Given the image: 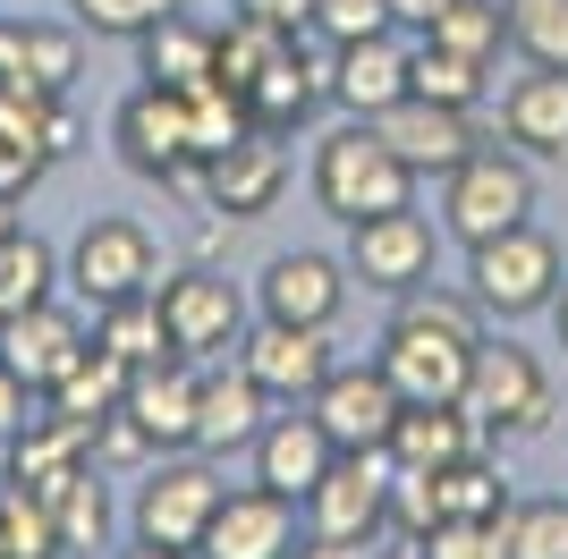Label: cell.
Returning <instances> with one entry per match:
<instances>
[{
    "instance_id": "cell-39",
    "label": "cell",
    "mask_w": 568,
    "mask_h": 559,
    "mask_svg": "<svg viewBox=\"0 0 568 559\" xmlns=\"http://www.w3.org/2000/svg\"><path fill=\"white\" fill-rule=\"evenodd\" d=\"M390 0H314V26L306 34H323V43H356V34H390Z\"/></svg>"
},
{
    "instance_id": "cell-13",
    "label": "cell",
    "mask_w": 568,
    "mask_h": 559,
    "mask_svg": "<svg viewBox=\"0 0 568 559\" xmlns=\"http://www.w3.org/2000/svg\"><path fill=\"white\" fill-rule=\"evenodd\" d=\"M306 407H314V424H323L339 449H390V424H399L407 398L390 390V373H382V365H332Z\"/></svg>"
},
{
    "instance_id": "cell-5",
    "label": "cell",
    "mask_w": 568,
    "mask_h": 559,
    "mask_svg": "<svg viewBox=\"0 0 568 559\" xmlns=\"http://www.w3.org/2000/svg\"><path fill=\"white\" fill-rule=\"evenodd\" d=\"M458 407H467L484 433H500V441H535V433H551V373L535 365V348H518V339H484L475 348V373L467 390H458Z\"/></svg>"
},
{
    "instance_id": "cell-40",
    "label": "cell",
    "mask_w": 568,
    "mask_h": 559,
    "mask_svg": "<svg viewBox=\"0 0 568 559\" xmlns=\"http://www.w3.org/2000/svg\"><path fill=\"white\" fill-rule=\"evenodd\" d=\"M390 526H399V542H425L433 526H442V491H433V475L399 466V484H390Z\"/></svg>"
},
{
    "instance_id": "cell-29",
    "label": "cell",
    "mask_w": 568,
    "mask_h": 559,
    "mask_svg": "<svg viewBox=\"0 0 568 559\" xmlns=\"http://www.w3.org/2000/svg\"><path fill=\"white\" fill-rule=\"evenodd\" d=\"M425 43L458 51L475 69H500V51H509V9L500 0H450V9H433V26H416Z\"/></svg>"
},
{
    "instance_id": "cell-33",
    "label": "cell",
    "mask_w": 568,
    "mask_h": 559,
    "mask_svg": "<svg viewBox=\"0 0 568 559\" xmlns=\"http://www.w3.org/2000/svg\"><path fill=\"white\" fill-rule=\"evenodd\" d=\"M509 9V51L526 69H568V0H500Z\"/></svg>"
},
{
    "instance_id": "cell-12",
    "label": "cell",
    "mask_w": 568,
    "mask_h": 559,
    "mask_svg": "<svg viewBox=\"0 0 568 559\" xmlns=\"http://www.w3.org/2000/svg\"><path fill=\"white\" fill-rule=\"evenodd\" d=\"M237 365L255 373L281 407H306V398L323 390V373L339 365L332 323H272V314H263V323H246V339H237Z\"/></svg>"
},
{
    "instance_id": "cell-21",
    "label": "cell",
    "mask_w": 568,
    "mask_h": 559,
    "mask_svg": "<svg viewBox=\"0 0 568 559\" xmlns=\"http://www.w3.org/2000/svg\"><path fill=\"white\" fill-rule=\"evenodd\" d=\"M263 416H272V390H263L246 365H204V390H195V449H204V458L255 449Z\"/></svg>"
},
{
    "instance_id": "cell-28",
    "label": "cell",
    "mask_w": 568,
    "mask_h": 559,
    "mask_svg": "<svg viewBox=\"0 0 568 559\" xmlns=\"http://www.w3.org/2000/svg\"><path fill=\"white\" fill-rule=\"evenodd\" d=\"M51 416H69V424H85V433H94L102 416H119V398H128V365H119L111 348H85L69 365V382H51Z\"/></svg>"
},
{
    "instance_id": "cell-46",
    "label": "cell",
    "mask_w": 568,
    "mask_h": 559,
    "mask_svg": "<svg viewBox=\"0 0 568 559\" xmlns=\"http://www.w3.org/2000/svg\"><path fill=\"white\" fill-rule=\"evenodd\" d=\"M551 331H560V348H568V280H560V297H551Z\"/></svg>"
},
{
    "instance_id": "cell-10",
    "label": "cell",
    "mask_w": 568,
    "mask_h": 559,
    "mask_svg": "<svg viewBox=\"0 0 568 559\" xmlns=\"http://www.w3.org/2000/svg\"><path fill=\"white\" fill-rule=\"evenodd\" d=\"M111 136H119V153H128L136 179H162V186H179V195H204V162H195L187 102H179V93H162V85L128 93L119 119H111Z\"/></svg>"
},
{
    "instance_id": "cell-38",
    "label": "cell",
    "mask_w": 568,
    "mask_h": 559,
    "mask_svg": "<svg viewBox=\"0 0 568 559\" xmlns=\"http://www.w3.org/2000/svg\"><path fill=\"white\" fill-rule=\"evenodd\" d=\"M77 26L85 34H111V43H136V34H153V26L170 18V9H187V0H69Z\"/></svg>"
},
{
    "instance_id": "cell-19",
    "label": "cell",
    "mask_w": 568,
    "mask_h": 559,
    "mask_svg": "<svg viewBox=\"0 0 568 559\" xmlns=\"http://www.w3.org/2000/svg\"><path fill=\"white\" fill-rule=\"evenodd\" d=\"M332 458H339V441L314 424V407H297V416H263V433H255V484L281 491V500H297V509H306V491L332 475Z\"/></svg>"
},
{
    "instance_id": "cell-25",
    "label": "cell",
    "mask_w": 568,
    "mask_h": 559,
    "mask_svg": "<svg viewBox=\"0 0 568 559\" xmlns=\"http://www.w3.org/2000/svg\"><path fill=\"white\" fill-rule=\"evenodd\" d=\"M500 136L518 153L568 162V69H526L518 85L500 93Z\"/></svg>"
},
{
    "instance_id": "cell-24",
    "label": "cell",
    "mask_w": 568,
    "mask_h": 559,
    "mask_svg": "<svg viewBox=\"0 0 568 559\" xmlns=\"http://www.w3.org/2000/svg\"><path fill=\"white\" fill-rule=\"evenodd\" d=\"M484 424L458 407V398H442V407H399V424H390V458L416 466V475H442V466L458 458H484Z\"/></svg>"
},
{
    "instance_id": "cell-6",
    "label": "cell",
    "mask_w": 568,
    "mask_h": 559,
    "mask_svg": "<svg viewBox=\"0 0 568 559\" xmlns=\"http://www.w3.org/2000/svg\"><path fill=\"white\" fill-rule=\"evenodd\" d=\"M60 280H69L77 297L102 314V305H119V297H153V288H162V246H153V230H144V221L102 212V221H85V230H77Z\"/></svg>"
},
{
    "instance_id": "cell-36",
    "label": "cell",
    "mask_w": 568,
    "mask_h": 559,
    "mask_svg": "<svg viewBox=\"0 0 568 559\" xmlns=\"http://www.w3.org/2000/svg\"><path fill=\"white\" fill-rule=\"evenodd\" d=\"M416 551L425 559H509V517H442Z\"/></svg>"
},
{
    "instance_id": "cell-42",
    "label": "cell",
    "mask_w": 568,
    "mask_h": 559,
    "mask_svg": "<svg viewBox=\"0 0 568 559\" xmlns=\"http://www.w3.org/2000/svg\"><path fill=\"white\" fill-rule=\"evenodd\" d=\"M34 398H43V390H34L26 373H9V365H0V441H18L26 424H34Z\"/></svg>"
},
{
    "instance_id": "cell-15",
    "label": "cell",
    "mask_w": 568,
    "mask_h": 559,
    "mask_svg": "<svg viewBox=\"0 0 568 559\" xmlns=\"http://www.w3.org/2000/svg\"><path fill=\"white\" fill-rule=\"evenodd\" d=\"M374 136L399 153L416 179H450L458 162H467L475 144V111H450V102H425V93H407V102H390V111L374 119Z\"/></svg>"
},
{
    "instance_id": "cell-30",
    "label": "cell",
    "mask_w": 568,
    "mask_h": 559,
    "mask_svg": "<svg viewBox=\"0 0 568 559\" xmlns=\"http://www.w3.org/2000/svg\"><path fill=\"white\" fill-rule=\"evenodd\" d=\"M94 348H111L128 373L153 365V356H170L162 305H153V297H119V305H102V314H94Z\"/></svg>"
},
{
    "instance_id": "cell-49",
    "label": "cell",
    "mask_w": 568,
    "mask_h": 559,
    "mask_svg": "<svg viewBox=\"0 0 568 559\" xmlns=\"http://www.w3.org/2000/svg\"><path fill=\"white\" fill-rule=\"evenodd\" d=\"M382 559H425V551H416V542H399V551H382Z\"/></svg>"
},
{
    "instance_id": "cell-16",
    "label": "cell",
    "mask_w": 568,
    "mask_h": 559,
    "mask_svg": "<svg viewBox=\"0 0 568 559\" xmlns=\"http://www.w3.org/2000/svg\"><path fill=\"white\" fill-rule=\"evenodd\" d=\"M195 390H204V365L187 356H153V365L128 373V398H119V416L144 433V449H195Z\"/></svg>"
},
{
    "instance_id": "cell-41",
    "label": "cell",
    "mask_w": 568,
    "mask_h": 559,
    "mask_svg": "<svg viewBox=\"0 0 568 559\" xmlns=\"http://www.w3.org/2000/svg\"><path fill=\"white\" fill-rule=\"evenodd\" d=\"M43 153H34V144H18L9 136V128H0V195H34V179H43Z\"/></svg>"
},
{
    "instance_id": "cell-23",
    "label": "cell",
    "mask_w": 568,
    "mask_h": 559,
    "mask_svg": "<svg viewBox=\"0 0 568 559\" xmlns=\"http://www.w3.org/2000/svg\"><path fill=\"white\" fill-rule=\"evenodd\" d=\"M263 314L272 323H339V305H348V263H332V255H272L263 263Z\"/></svg>"
},
{
    "instance_id": "cell-20",
    "label": "cell",
    "mask_w": 568,
    "mask_h": 559,
    "mask_svg": "<svg viewBox=\"0 0 568 559\" xmlns=\"http://www.w3.org/2000/svg\"><path fill=\"white\" fill-rule=\"evenodd\" d=\"M332 102L348 119H382L390 102H407V43H399V26H390V34L332 43Z\"/></svg>"
},
{
    "instance_id": "cell-14",
    "label": "cell",
    "mask_w": 568,
    "mask_h": 559,
    "mask_svg": "<svg viewBox=\"0 0 568 559\" xmlns=\"http://www.w3.org/2000/svg\"><path fill=\"white\" fill-rule=\"evenodd\" d=\"M297 542H306L297 535V500H281V491H263V484H237V491H221L195 559H288Z\"/></svg>"
},
{
    "instance_id": "cell-8",
    "label": "cell",
    "mask_w": 568,
    "mask_h": 559,
    "mask_svg": "<svg viewBox=\"0 0 568 559\" xmlns=\"http://www.w3.org/2000/svg\"><path fill=\"white\" fill-rule=\"evenodd\" d=\"M390 484H399L390 449H339L332 475L306 491V535H332V542L390 535Z\"/></svg>"
},
{
    "instance_id": "cell-27",
    "label": "cell",
    "mask_w": 568,
    "mask_h": 559,
    "mask_svg": "<svg viewBox=\"0 0 568 559\" xmlns=\"http://www.w3.org/2000/svg\"><path fill=\"white\" fill-rule=\"evenodd\" d=\"M34 491H43L51 526H60V551H102V535H111V500H102L94 458L69 466V475H51V484H34Z\"/></svg>"
},
{
    "instance_id": "cell-9",
    "label": "cell",
    "mask_w": 568,
    "mask_h": 559,
    "mask_svg": "<svg viewBox=\"0 0 568 559\" xmlns=\"http://www.w3.org/2000/svg\"><path fill=\"white\" fill-rule=\"evenodd\" d=\"M153 305H162V331H170V356H187V365H221V356L246 339V297H237L221 272H170L162 288H153Z\"/></svg>"
},
{
    "instance_id": "cell-18",
    "label": "cell",
    "mask_w": 568,
    "mask_h": 559,
    "mask_svg": "<svg viewBox=\"0 0 568 559\" xmlns=\"http://www.w3.org/2000/svg\"><path fill=\"white\" fill-rule=\"evenodd\" d=\"M85 348H94V331L77 323L60 297H43V305H26V314H9V323H0V365L26 373L34 390L69 382V365H77Z\"/></svg>"
},
{
    "instance_id": "cell-47",
    "label": "cell",
    "mask_w": 568,
    "mask_h": 559,
    "mask_svg": "<svg viewBox=\"0 0 568 559\" xmlns=\"http://www.w3.org/2000/svg\"><path fill=\"white\" fill-rule=\"evenodd\" d=\"M0 237H18V195H0Z\"/></svg>"
},
{
    "instance_id": "cell-11",
    "label": "cell",
    "mask_w": 568,
    "mask_h": 559,
    "mask_svg": "<svg viewBox=\"0 0 568 559\" xmlns=\"http://www.w3.org/2000/svg\"><path fill=\"white\" fill-rule=\"evenodd\" d=\"M433 263H442V221H425L416 204L374 212V221H356V230H348V280H365V288H382V297L425 288Z\"/></svg>"
},
{
    "instance_id": "cell-32",
    "label": "cell",
    "mask_w": 568,
    "mask_h": 559,
    "mask_svg": "<svg viewBox=\"0 0 568 559\" xmlns=\"http://www.w3.org/2000/svg\"><path fill=\"white\" fill-rule=\"evenodd\" d=\"M51 288H60V255H51L34 230L0 237V323L9 314H26V305H43Z\"/></svg>"
},
{
    "instance_id": "cell-48",
    "label": "cell",
    "mask_w": 568,
    "mask_h": 559,
    "mask_svg": "<svg viewBox=\"0 0 568 559\" xmlns=\"http://www.w3.org/2000/svg\"><path fill=\"white\" fill-rule=\"evenodd\" d=\"M119 559H179V551H153V542H136V551H119Z\"/></svg>"
},
{
    "instance_id": "cell-7",
    "label": "cell",
    "mask_w": 568,
    "mask_h": 559,
    "mask_svg": "<svg viewBox=\"0 0 568 559\" xmlns=\"http://www.w3.org/2000/svg\"><path fill=\"white\" fill-rule=\"evenodd\" d=\"M221 466L195 449V458H179L170 449L153 475L136 484V542H153V551H179V559H195V542H204V526H213V509H221Z\"/></svg>"
},
{
    "instance_id": "cell-4",
    "label": "cell",
    "mask_w": 568,
    "mask_h": 559,
    "mask_svg": "<svg viewBox=\"0 0 568 559\" xmlns=\"http://www.w3.org/2000/svg\"><path fill=\"white\" fill-rule=\"evenodd\" d=\"M560 246H551L535 221H518V230L484 237V246H467V297L484 305V314H500V323H518V314H544L551 297H560Z\"/></svg>"
},
{
    "instance_id": "cell-22",
    "label": "cell",
    "mask_w": 568,
    "mask_h": 559,
    "mask_svg": "<svg viewBox=\"0 0 568 559\" xmlns=\"http://www.w3.org/2000/svg\"><path fill=\"white\" fill-rule=\"evenodd\" d=\"M323 93H332V60H314L306 34H288L281 60L246 85V119H255L263 136H288V128H306V119H314V102H323Z\"/></svg>"
},
{
    "instance_id": "cell-1",
    "label": "cell",
    "mask_w": 568,
    "mask_h": 559,
    "mask_svg": "<svg viewBox=\"0 0 568 559\" xmlns=\"http://www.w3.org/2000/svg\"><path fill=\"white\" fill-rule=\"evenodd\" d=\"M475 348H484V305L467 297V288H407L399 314H390V331H382L374 365L390 373V390L407 398V407H442V398L467 390L475 373Z\"/></svg>"
},
{
    "instance_id": "cell-26",
    "label": "cell",
    "mask_w": 568,
    "mask_h": 559,
    "mask_svg": "<svg viewBox=\"0 0 568 559\" xmlns=\"http://www.w3.org/2000/svg\"><path fill=\"white\" fill-rule=\"evenodd\" d=\"M213 26H195L187 9H170L153 34H136L144 51V85H162V93H195V85H213Z\"/></svg>"
},
{
    "instance_id": "cell-34",
    "label": "cell",
    "mask_w": 568,
    "mask_h": 559,
    "mask_svg": "<svg viewBox=\"0 0 568 559\" xmlns=\"http://www.w3.org/2000/svg\"><path fill=\"white\" fill-rule=\"evenodd\" d=\"M433 491H442V517H509L518 500H509V475H500L493 458H458L433 475Z\"/></svg>"
},
{
    "instance_id": "cell-3",
    "label": "cell",
    "mask_w": 568,
    "mask_h": 559,
    "mask_svg": "<svg viewBox=\"0 0 568 559\" xmlns=\"http://www.w3.org/2000/svg\"><path fill=\"white\" fill-rule=\"evenodd\" d=\"M518 221H535V170H526V153L475 144L467 162L442 179V230L458 246H484V237L518 230Z\"/></svg>"
},
{
    "instance_id": "cell-43",
    "label": "cell",
    "mask_w": 568,
    "mask_h": 559,
    "mask_svg": "<svg viewBox=\"0 0 568 559\" xmlns=\"http://www.w3.org/2000/svg\"><path fill=\"white\" fill-rule=\"evenodd\" d=\"M237 18H263V26H281V34H306L314 0H237Z\"/></svg>"
},
{
    "instance_id": "cell-2",
    "label": "cell",
    "mask_w": 568,
    "mask_h": 559,
    "mask_svg": "<svg viewBox=\"0 0 568 559\" xmlns=\"http://www.w3.org/2000/svg\"><path fill=\"white\" fill-rule=\"evenodd\" d=\"M314 204L332 212L339 230H356L374 212L416 204V170L374 136V119H348V128H332V136L314 144Z\"/></svg>"
},
{
    "instance_id": "cell-31",
    "label": "cell",
    "mask_w": 568,
    "mask_h": 559,
    "mask_svg": "<svg viewBox=\"0 0 568 559\" xmlns=\"http://www.w3.org/2000/svg\"><path fill=\"white\" fill-rule=\"evenodd\" d=\"M484 77L493 69H475V60H458V51H442V43H407V93H425V102H450V111H475L484 102Z\"/></svg>"
},
{
    "instance_id": "cell-35",
    "label": "cell",
    "mask_w": 568,
    "mask_h": 559,
    "mask_svg": "<svg viewBox=\"0 0 568 559\" xmlns=\"http://www.w3.org/2000/svg\"><path fill=\"white\" fill-rule=\"evenodd\" d=\"M0 551H9V559H69V551H60V526H51V509H43V491H34V484L0 491Z\"/></svg>"
},
{
    "instance_id": "cell-44",
    "label": "cell",
    "mask_w": 568,
    "mask_h": 559,
    "mask_svg": "<svg viewBox=\"0 0 568 559\" xmlns=\"http://www.w3.org/2000/svg\"><path fill=\"white\" fill-rule=\"evenodd\" d=\"M288 559H365V542H332V535H306Z\"/></svg>"
},
{
    "instance_id": "cell-45",
    "label": "cell",
    "mask_w": 568,
    "mask_h": 559,
    "mask_svg": "<svg viewBox=\"0 0 568 559\" xmlns=\"http://www.w3.org/2000/svg\"><path fill=\"white\" fill-rule=\"evenodd\" d=\"M433 9H450V0H390V18H399V26H433Z\"/></svg>"
},
{
    "instance_id": "cell-37",
    "label": "cell",
    "mask_w": 568,
    "mask_h": 559,
    "mask_svg": "<svg viewBox=\"0 0 568 559\" xmlns=\"http://www.w3.org/2000/svg\"><path fill=\"white\" fill-rule=\"evenodd\" d=\"M509 559H568V500H518L509 509Z\"/></svg>"
},
{
    "instance_id": "cell-17",
    "label": "cell",
    "mask_w": 568,
    "mask_h": 559,
    "mask_svg": "<svg viewBox=\"0 0 568 559\" xmlns=\"http://www.w3.org/2000/svg\"><path fill=\"white\" fill-rule=\"evenodd\" d=\"M281 186H288V153H281V136L246 128L237 144H221L213 162H204V212H221V221H255V212L281 204Z\"/></svg>"
}]
</instances>
